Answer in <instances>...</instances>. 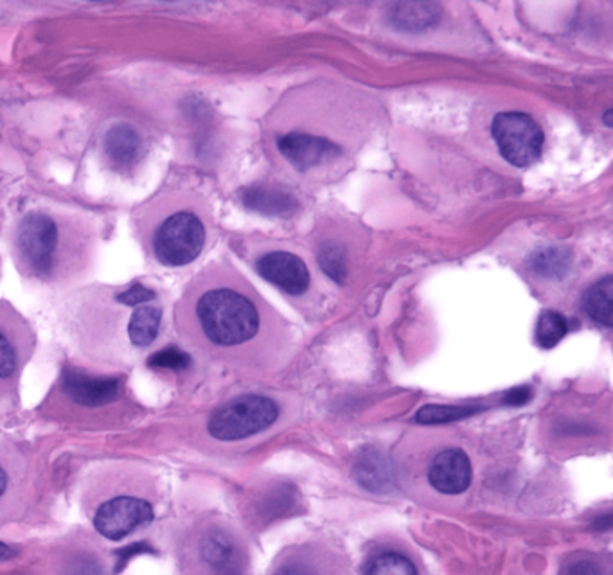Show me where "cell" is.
<instances>
[{
	"mask_svg": "<svg viewBox=\"0 0 613 575\" xmlns=\"http://www.w3.org/2000/svg\"><path fill=\"white\" fill-rule=\"evenodd\" d=\"M184 320L201 347L235 360H267L285 335L279 315L235 271L201 277L188 295Z\"/></svg>",
	"mask_w": 613,
	"mask_h": 575,
	"instance_id": "obj_1",
	"label": "cell"
},
{
	"mask_svg": "<svg viewBox=\"0 0 613 575\" xmlns=\"http://www.w3.org/2000/svg\"><path fill=\"white\" fill-rule=\"evenodd\" d=\"M19 267L40 281H52L75 262V244L51 215L34 212L20 221L14 238Z\"/></svg>",
	"mask_w": 613,
	"mask_h": 575,
	"instance_id": "obj_2",
	"label": "cell"
},
{
	"mask_svg": "<svg viewBox=\"0 0 613 575\" xmlns=\"http://www.w3.org/2000/svg\"><path fill=\"white\" fill-rule=\"evenodd\" d=\"M206 238V225L198 212L177 207L151 230V252L160 265L186 267L200 256Z\"/></svg>",
	"mask_w": 613,
	"mask_h": 575,
	"instance_id": "obj_3",
	"label": "cell"
},
{
	"mask_svg": "<svg viewBox=\"0 0 613 575\" xmlns=\"http://www.w3.org/2000/svg\"><path fill=\"white\" fill-rule=\"evenodd\" d=\"M279 407L267 396H241L225 403L207 423L212 439L236 443L268 430L279 419Z\"/></svg>",
	"mask_w": 613,
	"mask_h": 575,
	"instance_id": "obj_4",
	"label": "cell"
},
{
	"mask_svg": "<svg viewBox=\"0 0 613 575\" xmlns=\"http://www.w3.org/2000/svg\"><path fill=\"white\" fill-rule=\"evenodd\" d=\"M493 137L502 157L516 168H527L542 157L545 137L527 113H498L493 119Z\"/></svg>",
	"mask_w": 613,
	"mask_h": 575,
	"instance_id": "obj_5",
	"label": "cell"
},
{
	"mask_svg": "<svg viewBox=\"0 0 613 575\" xmlns=\"http://www.w3.org/2000/svg\"><path fill=\"white\" fill-rule=\"evenodd\" d=\"M197 556L206 575H247V552L227 528H206L197 542Z\"/></svg>",
	"mask_w": 613,
	"mask_h": 575,
	"instance_id": "obj_6",
	"label": "cell"
},
{
	"mask_svg": "<svg viewBox=\"0 0 613 575\" xmlns=\"http://www.w3.org/2000/svg\"><path fill=\"white\" fill-rule=\"evenodd\" d=\"M154 507L137 496H116L105 502L95 516V527L101 536L112 542L125 538L136 528L150 524Z\"/></svg>",
	"mask_w": 613,
	"mask_h": 575,
	"instance_id": "obj_7",
	"label": "cell"
},
{
	"mask_svg": "<svg viewBox=\"0 0 613 575\" xmlns=\"http://www.w3.org/2000/svg\"><path fill=\"white\" fill-rule=\"evenodd\" d=\"M259 276L265 277L268 282L281 288L290 295H303L308 291L309 277L308 267L303 259L290 252L265 254L256 262Z\"/></svg>",
	"mask_w": 613,
	"mask_h": 575,
	"instance_id": "obj_8",
	"label": "cell"
},
{
	"mask_svg": "<svg viewBox=\"0 0 613 575\" xmlns=\"http://www.w3.org/2000/svg\"><path fill=\"white\" fill-rule=\"evenodd\" d=\"M31 351V335L17 315L0 309V379L19 375Z\"/></svg>",
	"mask_w": 613,
	"mask_h": 575,
	"instance_id": "obj_9",
	"label": "cell"
},
{
	"mask_svg": "<svg viewBox=\"0 0 613 575\" xmlns=\"http://www.w3.org/2000/svg\"><path fill=\"white\" fill-rule=\"evenodd\" d=\"M428 482L443 495H461L472 484V463L463 449L449 448L436 455L428 468Z\"/></svg>",
	"mask_w": 613,
	"mask_h": 575,
	"instance_id": "obj_10",
	"label": "cell"
},
{
	"mask_svg": "<svg viewBox=\"0 0 613 575\" xmlns=\"http://www.w3.org/2000/svg\"><path fill=\"white\" fill-rule=\"evenodd\" d=\"M61 385L72 401L90 408L116 401L121 394V379L85 375L80 370H67Z\"/></svg>",
	"mask_w": 613,
	"mask_h": 575,
	"instance_id": "obj_11",
	"label": "cell"
},
{
	"mask_svg": "<svg viewBox=\"0 0 613 575\" xmlns=\"http://www.w3.org/2000/svg\"><path fill=\"white\" fill-rule=\"evenodd\" d=\"M279 150L299 171H308L340 155V148L323 137L290 133L279 141Z\"/></svg>",
	"mask_w": 613,
	"mask_h": 575,
	"instance_id": "obj_12",
	"label": "cell"
},
{
	"mask_svg": "<svg viewBox=\"0 0 613 575\" xmlns=\"http://www.w3.org/2000/svg\"><path fill=\"white\" fill-rule=\"evenodd\" d=\"M103 148L108 162L119 174L134 171L141 162L145 151L141 136L130 125H116L110 128L105 136Z\"/></svg>",
	"mask_w": 613,
	"mask_h": 575,
	"instance_id": "obj_13",
	"label": "cell"
},
{
	"mask_svg": "<svg viewBox=\"0 0 613 575\" xmlns=\"http://www.w3.org/2000/svg\"><path fill=\"white\" fill-rule=\"evenodd\" d=\"M441 17V6L432 2L394 6L390 20L403 31H423L436 24Z\"/></svg>",
	"mask_w": 613,
	"mask_h": 575,
	"instance_id": "obj_14",
	"label": "cell"
},
{
	"mask_svg": "<svg viewBox=\"0 0 613 575\" xmlns=\"http://www.w3.org/2000/svg\"><path fill=\"white\" fill-rule=\"evenodd\" d=\"M244 204L263 215H290L295 211V198L281 189L250 188L244 192Z\"/></svg>",
	"mask_w": 613,
	"mask_h": 575,
	"instance_id": "obj_15",
	"label": "cell"
},
{
	"mask_svg": "<svg viewBox=\"0 0 613 575\" xmlns=\"http://www.w3.org/2000/svg\"><path fill=\"white\" fill-rule=\"evenodd\" d=\"M583 309L594 323L604 328H612L613 314V277L606 276L590 286L583 297Z\"/></svg>",
	"mask_w": 613,
	"mask_h": 575,
	"instance_id": "obj_16",
	"label": "cell"
},
{
	"mask_svg": "<svg viewBox=\"0 0 613 575\" xmlns=\"http://www.w3.org/2000/svg\"><path fill=\"white\" fill-rule=\"evenodd\" d=\"M162 320V311L155 306H141L131 315L128 324V337L136 347L150 346L157 338Z\"/></svg>",
	"mask_w": 613,
	"mask_h": 575,
	"instance_id": "obj_17",
	"label": "cell"
},
{
	"mask_svg": "<svg viewBox=\"0 0 613 575\" xmlns=\"http://www.w3.org/2000/svg\"><path fill=\"white\" fill-rule=\"evenodd\" d=\"M355 475L362 486L370 492H382L390 484V472L385 464V458L375 449H369L366 455L358 458Z\"/></svg>",
	"mask_w": 613,
	"mask_h": 575,
	"instance_id": "obj_18",
	"label": "cell"
},
{
	"mask_svg": "<svg viewBox=\"0 0 613 575\" xmlns=\"http://www.w3.org/2000/svg\"><path fill=\"white\" fill-rule=\"evenodd\" d=\"M366 575H419L411 557L402 552H379L370 557L366 566Z\"/></svg>",
	"mask_w": 613,
	"mask_h": 575,
	"instance_id": "obj_19",
	"label": "cell"
},
{
	"mask_svg": "<svg viewBox=\"0 0 613 575\" xmlns=\"http://www.w3.org/2000/svg\"><path fill=\"white\" fill-rule=\"evenodd\" d=\"M568 333V323L562 314L557 311H543L536 326V341L543 349H553Z\"/></svg>",
	"mask_w": 613,
	"mask_h": 575,
	"instance_id": "obj_20",
	"label": "cell"
},
{
	"mask_svg": "<svg viewBox=\"0 0 613 575\" xmlns=\"http://www.w3.org/2000/svg\"><path fill=\"white\" fill-rule=\"evenodd\" d=\"M533 270L543 277H560L565 274L566 268L571 265V256L563 248H545L534 254Z\"/></svg>",
	"mask_w": 613,
	"mask_h": 575,
	"instance_id": "obj_21",
	"label": "cell"
},
{
	"mask_svg": "<svg viewBox=\"0 0 613 575\" xmlns=\"http://www.w3.org/2000/svg\"><path fill=\"white\" fill-rule=\"evenodd\" d=\"M271 575H326V571L308 552H294L276 566Z\"/></svg>",
	"mask_w": 613,
	"mask_h": 575,
	"instance_id": "obj_22",
	"label": "cell"
},
{
	"mask_svg": "<svg viewBox=\"0 0 613 575\" xmlns=\"http://www.w3.org/2000/svg\"><path fill=\"white\" fill-rule=\"evenodd\" d=\"M478 412L473 407H449V405H428L417 412L416 422L423 425H445V423L459 422L463 417L472 416Z\"/></svg>",
	"mask_w": 613,
	"mask_h": 575,
	"instance_id": "obj_23",
	"label": "cell"
},
{
	"mask_svg": "<svg viewBox=\"0 0 613 575\" xmlns=\"http://www.w3.org/2000/svg\"><path fill=\"white\" fill-rule=\"evenodd\" d=\"M320 265H323L324 271L335 281L344 282V279H346V254L338 245H324L323 250H320Z\"/></svg>",
	"mask_w": 613,
	"mask_h": 575,
	"instance_id": "obj_24",
	"label": "cell"
},
{
	"mask_svg": "<svg viewBox=\"0 0 613 575\" xmlns=\"http://www.w3.org/2000/svg\"><path fill=\"white\" fill-rule=\"evenodd\" d=\"M148 365L151 369L177 370V373H180V370L188 369L191 365V358L186 353L180 351L178 347H166L162 351L151 355Z\"/></svg>",
	"mask_w": 613,
	"mask_h": 575,
	"instance_id": "obj_25",
	"label": "cell"
},
{
	"mask_svg": "<svg viewBox=\"0 0 613 575\" xmlns=\"http://www.w3.org/2000/svg\"><path fill=\"white\" fill-rule=\"evenodd\" d=\"M560 575H609L594 557H576L562 566Z\"/></svg>",
	"mask_w": 613,
	"mask_h": 575,
	"instance_id": "obj_26",
	"label": "cell"
},
{
	"mask_svg": "<svg viewBox=\"0 0 613 575\" xmlns=\"http://www.w3.org/2000/svg\"><path fill=\"white\" fill-rule=\"evenodd\" d=\"M154 299V291L142 285H134L131 288H128L127 291H122L118 297L119 303L128 306L145 305V303H150V300Z\"/></svg>",
	"mask_w": 613,
	"mask_h": 575,
	"instance_id": "obj_27",
	"label": "cell"
},
{
	"mask_svg": "<svg viewBox=\"0 0 613 575\" xmlns=\"http://www.w3.org/2000/svg\"><path fill=\"white\" fill-rule=\"evenodd\" d=\"M531 390L527 387H518L506 396L507 405H524L530 401Z\"/></svg>",
	"mask_w": 613,
	"mask_h": 575,
	"instance_id": "obj_28",
	"label": "cell"
},
{
	"mask_svg": "<svg viewBox=\"0 0 613 575\" xmlns=\"http://www.w3.org/2000/svg\"><path fill=\"white\" fill-rule=\"evenodd\" d=\"M72 575H99V568L95 563L83 562L80 565H75Z\"/></svg>",
	"mask_w": 613,
	"mask_h": 575,
	"instance_id": "obj_29",
	"label": "cell"
},
{
	"mask_svg": "<svg viewBox=\"0 0 613 575\" xmlns=\"http://www.w3.org/2000/svg\"><path fill=\"white\" fill-rule=\"evenodd\" d=\"M6 487H8V475L4 469L0 468V496L4 495Z\"/></svg>",
	"mask_w": 613,
	"mask_h": 575,
	"instance_id": "obj_30",
	"label": "cell"
},
{
	"mask_svg": "<svg viewBox=\"0 0 613 575\" xmlns=\"http://www.w3.org/2000/svg\"><path fill=\"white\" fill-rule=\"evenodd\" d=\"M11 556H13V551L10 547H6L4 543H0V559Z\"/></svg>",
	"mask_w": 613,
	"mask_h": 575,
	"instance_id": "obj_31",
	"label": "cell"
},
{
	"mask_svg": "<svg viewBox=\"0 0 613 575\" xmlns=\"http://www.w3.org/2000/svg\"><path fill=\"white\" fill-rule=\"evenodd\" d=\"M610 118H612V110H609V112H606V116H604V121H606V127H612V122H610Z\"/></svg>",
	"mask_w": 613,
	"mask_h": 575,
	"instance_id": "obj_32",
	"label": "cell"
}]
</instances>
